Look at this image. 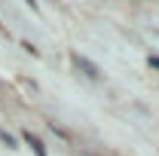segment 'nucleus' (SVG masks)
Instances as JSON below:
<instances>
[{
  "label": "nucleus",
  "mask_w": 159,
  "mask_h": 156,
  "mask_svg": "<svg viewBox=\"0 0 159 156\" xmlns=\"http://www.w3.org/2000/svg\"><path fill=\"white\" fill-rule=\"evenodd\" d=\"M150 67H156V71H159V58H156V55L150 58Z\"/></svg>",
  "instance_id": "nucleus-3"
},
{
  "label": "nucleus",
  "mask_w": 159,
  "mask_h": 156,
  "mask_svg": "<svg viewBox=\"0 0 159 156\" xmlns=\"http://www.w3.org/2000/svg\"><path fill=\"white\" fill-rule=\"evenodd\" d=\"M70 61H74V64H77L80 71H83V74H86V77H98V67H95V64H92V61H86L83 58V55H80V52H70Z\"/></svg>",
  "instance_id": "nucleus-1"
},
{
  "label": "nucleus",
  "mask_w": 159,
  "mask_h": 156,
  "mask_svg": "<svg viewBox=\"0 0 159 156\" xmlns=\"http://www.w3.org/2000/svg\"><path fill=\"white\" fill-rule=\"evenodd\" d=\"M25 141L31 144V150H34V153H37V156H46V147L40 144V138H34V135H31V132H25Z\"/></svg>",
  "instance_id": "nucleus-2"
}]
</instances>
